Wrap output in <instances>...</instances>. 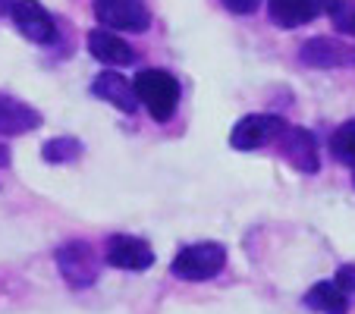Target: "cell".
I'll use <instances>...</instances> for the list:
<instances>
[{
    "instance_id": "277c9868",
    "label": "cell",
    "mask_w": 355,
    "mask_h": 314,
    "mask_svg": "<svg viewBox=\"0 0 355 314\" xmlns=\"http://www.w3.org/2000/svg\"><path fill=\"white\" fill-rule=\"evenodd\" d=\"M92 10L101 28H110V32L141 35L151 26V10L145 0H92Z\"/></svg>"
},
{
    "instance_id": "52a82bcc",
    "label": "cell",
    "mask_w": 355,
    "mask_h": 314,
    "mask_svg": "<svg viewBox=\"0 0 355 314\" xmlns=\"http://www.w3.org/2000/svg\"><path fill=\"white\" fill-rule=\"evenodd\" d=\"M10 16H13L16 28H19L28 41H35V44L47 47V44H57V38H60L57 19L41 7L38 0H16V7Z\"/></svg>"
},
{
    "instance_id": "d6986e66",
    "label": "cell",
    "mask_w": 355,
    "mask_h": 314,
    "mask_svg": "<svg viewBox=\"0 0 355 314\" xmlns=\"http://www.w3.org/2000/svg\"><path fill=\"white\" fill-rule=\"evenodd\" d=\"M336 286L343 289L346 295H355V264H343L340 270H336Z\"/></svg>"
},
{
    "instance_id": "8fae6325",
    "label": "cell",
    "mask_w": 355,
    "mask_h": 314,
    "mask_svg": "<svg viewBox=\"0 0 355 314\" xmlns=\"http://www.w3.org/2000/svg\"><path fill=\"white\" fill-rule=\"evenodd\" d=\"M92 94L94 98H101V101H107V104H114V107L123 110V114H135V107H139L135 85L126 79V76L114 73V69H104L101 76H94Z\"/></svg>"
},
{
    "instance_id": "5bb4252c",
    "label": "cell",
    "mask_w": 355,
    "mask_h": 314,
    "mask_svg": "<svg viewBox=\"0 0 355 314\" xmlns=\"http://www.w3.org/2000/svg\"><path fill=\"white\" fill-rule=\"evenodd\" d=\"M305 305L318 314H349V302H346V293H343L336 283L330 280H321L305 293Z\"/></svg>"
},
{
    "instance_id": "e0dca14e",
    "label": "cell",
    "mask_w": 355,
    "mask_h": 314,
    "mask_svg": "<svg viewBox=\"0 0 355 314\" xmlns=\"http://www.w3.org/2000/svg\"><path fill=\"white\" fill-rule=\"evenodd\" d=\"M324 13L330 16V22H334V28L340 35L355 38V0H327Z\"/></svg>"
},
{
    "instance_id": "2e32d148",
    "label": "cell",
    "mask_w": 355,
    "mask_h": 314,
    "mask_svg": "<svg viewBox=\"0 0 355 314\" xmlns=\"http://www.w3.org/2000/svg\"><path fill=\"white\" fill-rule=\"evenodd\" d=\"M330 151H334V157L340 164L355 170V120L343 123V126L330 135Z\"/></svg>"
},
{
    "instance_id": "ba28073f",
    "label": "cell",
    "mask_w": 355,
    "mask_h": 314,
    "mask_svg": "<svg viewBox=\"0 0 355 314\" xmlns=\"http://www.w3.org/2000/svg\"><path fill=\"white\" fill-rule=\"evenodd\" d=\"M104 261L116 270H148L155 264V252H151V245H148L145 239H139V236L116 233L107 239Z\"/></svg>"
},
{
    "instance_id": "6da1fadb",
    "label": "cell",
    "mask_w": 355,
    "mask_h": 314,
    "mask_svg": "<svg viewBox=\"0 0 355 314\" xmlns=\"http://www.w3.org/2000/svg\"><path fill=\"white\" fill-rule=\"evenodd\" d=\"M135 98L148 110V116L157 123L173 120L176 107H180V82L167 69H141L135 76Z\"/></svg>"
},
{
    "instance_id": "7402d4cb",
    "label": "cell",
    "mask_w": 355,
    "mask_h": 314,
    "mask_svg": "<svg viewBox=\"0 0 355 314\" xmlns=\"http://www.w3.org/2000/svg\"><path fill=\"white\" fill-rule=\"evenodd\" d=\"M352 182H355V176H352Z\"/></svg>"
},
{
    "instance_id": "7c38bea8",
    "label": "cell",
    "mask_w": 355,
    "mask_h": 314,
    "mask_svg": "<svg viewBox=\"0 0 355 314\" xmlns=\"http://www.w3.org/2000/svg\"><path fill=\"white\" fill-rule=\"evenodd\" d=\"M41 114L28 107L26 101L0 91V135H26L41 126Z\"/></svg>"
},
{
    "instance_id": "9a60e30c",
    "label": "cell",
    "mask_w": 355,
    "mask_h": 314,
    "mask_svg": "<svg viewBox=\"0 0 355 314\" xmlns=\"http://www.w3.org/2000/svg\"><path fill=\"white\" fill-rule=\"evenodd\" d=\"M41 157H44L47 164H73L82 157V141L73 139V135L51 139V141H44V148H41Z\"/></svg>"
},
{
    "instance_id": "3957f363",
    "label": "cell",
    "mask_w": 355,
    "mask_h": 314,
    "mask_svg": "<svg viewBox=\"0 0 355 314\" xmlns=\"http://www.w3.org/2000/svg\"><path fill=\"white\" fill-rule=\"evenodd\" d=\"M54 261H57L60 277L73 289H88V286H94V283H98L101 252L92 245V242H85V239L63 242V245L54 252Z\"/></svg>"
},
{
    "instance_id": "44dd1931",
    "label": "cell",
    "mask_w": 355,
    "mask_h": 314,
    "mask_svg": "<svg viewBox=\"0 0 355 314\" xmlns=\"http://www.w3.org/2000/svg\"><path fill=\"white\" fill-rule=\"evenodd\" d=\"M0 167H10V148L0 145Z\"/></svg>"
},
{
    "instance_id": "4fadbf2b",
    "label": "cell",
    "mask_w": 355,
    "mask_h": 314,
    "mask_svg": "<svg viewBox=\"0 0 355 314\" xmlns=\"http://www.w3.org/2000/svg\"><path fill=\"white\" fill-rule=\"evenodd\" d=\"M327 0H268L270 22L280 28H299L324 13Z\"/></svg>"
},
{
    "instance_id": "ffe728a7",
    "label": "cell",
    "mask_w": 355,
    "mask_h": 314,
    "mask_svg": "<svg viewBox=\"0 0 355 314\" xmlns=\"http://www.w3.org/2000/svg\"><path fill=\"white\" fill-rule=\"evenodd\" d=\"M16 7V0H0V16H10Z\"/></svg>"
},
{
    "instance_id": "7a4b0ae2",
    "label": "cell",
    "mask_w": 355,
    "mask_h": 314,
    "mask_svg": "<svg viewBox=\"0 0 355 314\" xmlns=\"http://www.w3.org/2000/svg\"><path fill=\"white\" fill-rule=\"evenodd\" d=\"M223 268H227V248L220 242H192V245H182L176 252V258L170 261V274L189 283L214 280Z\"/></svg>"
},
{
    "instance_id": "5b68a950",
    "label": "cell",
    "mask_w": 355,
    "mask_h": 314,
    "mask_svg": "<svg viewBox=\"0 0 355 314\" xmlns=\"http://www.w3.org/2000/svg\"><path fill=\"white\" fill-rule=\"evenodd\" d=\"M286 129H289V123L283 120V116L248 114L233 126V132H230V145H233L236 151H258V148H264V145H277Z\"/></svg>"
},
{
    "instance_id": "30bf717a",
    "label": "cell",
    "mask_w": 355,
    "mask_h": 314,
    "mask_svg": "<svg viewBox=\"0 0 355 314\" xmlns=\"http://www.w3.org/2000/svg\"><path fill=\"white\" fill-rule=\"evenodd\" d=\"M88 54L98 63H104V67H129V63H135V57H139L132 47L116 32H110V28H92V32H88Z\"/></svg>"
},
{
    "instance_id": "9c48e42d",
    "label": "cell",
    "mask_w": 355,
    "mask_h": 314,
    "mask_svg": "<svg viewBox=\"0 0 355 314\" xmlns=\"http://www.w3.org/2000/svg\"><path fill=\"white\" fill-rule=\"evenodd\" d=\"M277 148H280L283 157H286V161L293 164L299 173L309 176V173H318V170H321V157H318V141H315V135H311L309 129L289 126L286 132L280 135Z\"/></svg>"
},
{
    "instance_id": "8992f818",
    "label": "cell",
    "mask_w": 355,
    "mask_h": 314,
    "mask_svg": "<svg viewBox=\"0 0 355 314\" xmlns=\"http://www.w3.org/2000/svg\"><path fill=\"white\" fill-rule=\"evenodd\" d=\"M299 60L311 69L355 67V44H343V41H336V38L318 35V38H309L299 47Z\"/></svg>"
},
{
    "instance_id": "ac0fdd59",
    "label": "cell",
    "mask_w": 355,
    "mask_h": 314,
    "mask_svg": "<svg viewBox=\"0 0 355 314\" xmlns=\"http://www.w3.org/2000/svg\"><path fill=\"white\" fill-rule=\"evenodd\" d=\"M220 7L230 10L236 16H252L258 7H261V0H220Z\"/></svg>"
}]
</instances>
